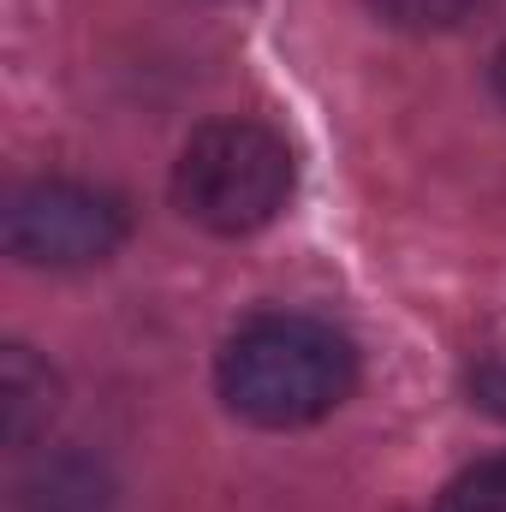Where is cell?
Here are the masks:
<instances>
[{
    "instance_id": "6da1fadb",
    "label": "cell",
    "mask_w": 506,
    "mask_h": 512,
    "mask_svg": "<svg viewBox=\"0 0 506 512\" xmlns=\"http://www.w3.org/2000/svg\"><path fill=\"white\" fill-rule=\"evenodd\" d=\"M358 387V346L328 316L262 310L239 322L215 358L221 405L251 429H310Z\"/></svg>"
},
{
    "instance_id": "7a4b0ae2",
    "label": "cell",
    "mask_w": 506,
    "mask_h": 512,
    "mask_svg": "<svg viewBox=\"0 0 506 512\" xmlns=\"http://www.w3.org/2000/svg\"><path fill=\"white\" fill-rule=\"evenodd\" d=\"M292 185H298L292 143L262 120L227 114L185 137L167 191L191 227L215 239H251L280 221V209L292 203Z\"/></svg>"
},
{
    "instance_id": "3957f363",
    "label": "cell",
    "mask_w": 506,
    "mask_h": 512,
    "mask_svg": "<svg viewBox=\"0 0 506 512\" xmlns=\"http://www.w3.org/2000/svg\"><path fill=\"white\" fill-rule=\"evenodd\" d=\"M131 239V203L90 179H30L0 209V245L24 268H96Z\"/></svg>"
},
{
    "instance_id": "277c9868",
    "label": "cell",
    "mask_w": 506,
    "mask_h": 512,
    "mask_svg": "<svg viewBox=\"0 0 506 512\" xmlns=\"http://www.w3.org/2000/svg\"><path fill=\"white\" fill-rule=\"evenodd\" d=\"M60 411V376L30 352V346H6L0 352V441L6 447H30Z\"/></svg>"
},
{
    "instance_id": "5b68a950",
    "label": "cell",
    "mask_w": 506,
    "mask_h": 512,
    "mask_svg": "<svg viewBox=\"0 0 506 512\" xmlns=\"http://www.w3.org/2000/svg\"><path fill=\"white\" fill-rule=\"evenodd\" d=\"M24 512H102V477L84 459H54L24 483Z\"/></svg>"
},
{
    "instance_id": "8992f818",
    "label": "cell",
    "mask_w": 506,
    "mask_h": 512,
    "mask_svg": "<svg viewBox=\"0 0 506 512\" xmlns=\"http://www.w3.org/2000/svg\"><path fill=\"white\" fill-rule=\"evenodd\" d=\"M435 512H506V453H489V459L465 465L435 495Z\"/></svg>"
},
{
    "instance_id": "52a82bcc",
    "label": "cell",
    "mask_w": 506,
    "mask_h": 512,
    "mask_svg": "<svg viewBox=\"0 0 506 512\" xmlns=\"http://www.w3.org/2000/svg\"><path fill=\"white\" fill-rule=\"evenodd\" d=\"M489 0H370L381 24L393 30H411V36H429V30H459L465 18H477Z\"/></svg>"
},
{
    "instance_id": "ba28073f",
    "label": "cell",
    "mask_w": 506,
    "mask_h": 512,
    "mask_svg": "<svg viewBox=\"0 0 506 512\" xmlns=\"http://www.w3.org/2000/svg\"><path fill=\"white\" fill-rule=\"evenodd\" d=\"M471 405L506 417V358H483V364L471 370Z\"/></svg>"
},
{
    "instance_id": "9c48e42d",
    "label": "cell",
    "mask_w": 506,
    "mask_h": 512,
    "mask_svg": "<svg viewBox=\"0 0 506 512\" xmlns=\"http://www.w3.org/2000/svg\"><path fill=\"white\" fill-rule=\"evenodd\" d=\"M489 78H495V96H501V108H506V42H501V54H495V66H489Z\"/></svg>"
}]
</instances>
